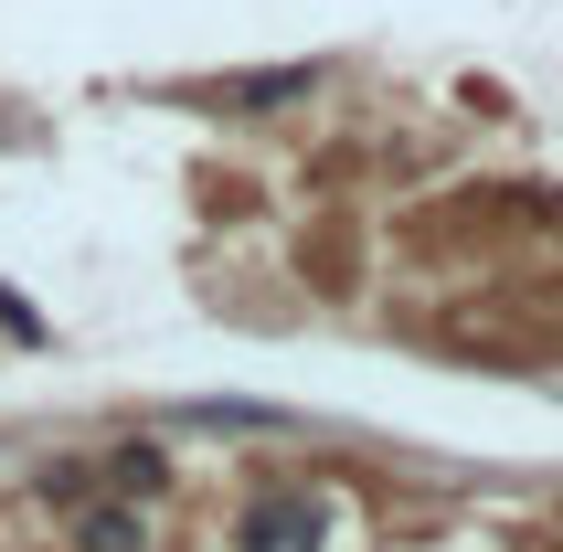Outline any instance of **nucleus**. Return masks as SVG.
<instances>
[{
  "mask_svg": "<svg viewBox=\"0 0 563 552\" xmlns=\"http://www.w3.org/2000/svg\"><path fill=\"white\" fill-rule=\"evenodd\" d=\"M298 96H319V64H266V75H223L213 107L223 118H277V107H298Z\"/></svg>",
  "mask_w": 563,
  "mask_h": 552,
  "instance_id": "f257e3e1",
  "label": "nucleus"
},
{
  "mask_svg": "<svg viewBox=\"0 0 563 552\" xmlns=\"http://www.w3.org/2000/svg\"><path fill=\"white\" fill-rule=\"evenodd\" d=\"M159 478H170V467H159V446H118V489H139V499H150Z\"/></svg>",
  "mask_w": 563,
  "mask_h": 552,
  "instance_id": "20e7f679",
  "label": "nucleus"
},
{
  "mask_svg": "<svg viewBox=\"0 0 563 552\" xmlns=\"http://www.w3.org/2000/svg\"><path fill=\"white\" fill-rule=\"evenodd\" d=\"M75 542H86V552H150V542H139V510H86Z\"/></svg>",
  "mask_w": 563,
  "mask_h": 552,
  "instance_id": "7ed1b4c3",
  "label": "nucleus"
},
{
  "mask_svg": "<svg viewBox=\"0 0 563 552\" xmlns=\"http://www.w3.org/2000/svg\"><path fill=\"white\" fill-rule=\"evenodd\" d=\"M245 552H319V510L309 499H255L245 510Z\"/></svg>",
  "mask_w": 563,
  "mask_h": 552,
  "instance_id": "f03ea898",
  "label": "nucleus"
}]
</instances>
